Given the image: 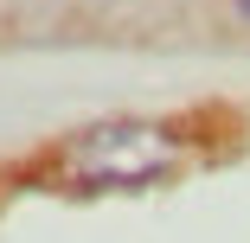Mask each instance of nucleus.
Listing matches in <instances>:
<instances>
[{
  "instance_id": "1",
  "label": "nucleus",
  "mask_w": 250,
  "mask_h": 243,
  "mask_svg": "<svg viewBox=\"0 0 250 243\" xmlns=\"http://www.w3.org/2000/svg\"><path fill=\"white\" fill-rule=\"evenodd\" d=\"M180 160V141L154 122H103V128H90L77 134L58 173L77 179V186H147V179H161L167 167Z\"/></svg>"
},
{
  "instance_id": "2",
  "label": "nucleus",
  "mask_w": 250,
  "mask_h": 243,
  "mask_svg": "<svg viewBox=\"0 0 250 243\" xmlns=\"http://www.w3.org/2000/svg\"><path fill=\"white\" fill-rule=\"evenodd\" d=\"M237 13H244V19H250V0H237Z\"/></svg>"
}]
</instances>
